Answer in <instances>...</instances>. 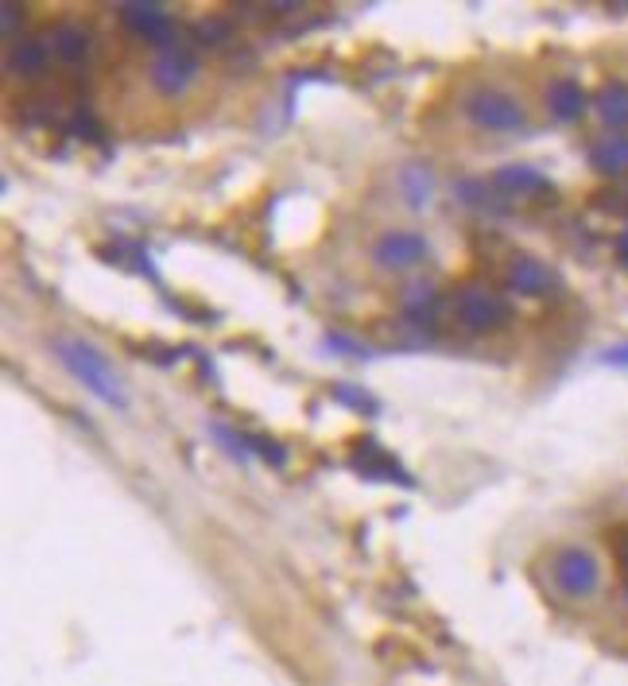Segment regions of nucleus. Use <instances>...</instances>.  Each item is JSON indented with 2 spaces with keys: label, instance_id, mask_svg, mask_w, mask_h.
Returning a JSON list of instances; mask_svg holds the SVG:
<instances>
[{
  "label": "nucleus",
  "instance_id": "13",
  "mask_svg": "<svg viewBox=\"0 0 628 686\" xmlns=\"http://www.w3.org/2000/svg\"><path fill=\"white\" fill-rule=\"evenodd\" d=\"M51 48H54V55H59L62 63H82V59L90 55L93 40H90V32H85L82 24H59L51 32Z\"/></svg>",
  "mask_w": 628,
  "mask_h": 686
},
{
  "label": "nucleus",
  "instance_id": "11",
  "mask_svg": "<svg viewBox=\"0 0 628 686\" xmlns=\"http://www.w3.org/2000/svg\"><path fill=\"white\" fill-rule=\"evenodd\" d=\"M589 164L601 175H620L628 172V136L625 133H609L605 141H597L589 148Z\"/></svg>",
  "mask_w": 628,
  "mask_h": 686
},
{
  "label": "nucleus",
  "instance_id": "6",
  "mask_svg": "<svg viewBox=\"0 0 628 686\" xmlns=\"http://www.w3.org/2000/svg\"><path fill=\"white\" fill-rule=\"evenodd\" d=\"M198 79V59L191 55L186 48H167V51H159L155 55V63H152V86L159 90V94H167V97H175V94H183L191 82Z\"/></svg>",
  "mask_w": 628,
  "mask_h": 686
},
{
  "label": "nucleus",
  "instance_id": "12",
  "mask_svg": "<svg viewBox=\"0 0 628 686\" xmlns=\"http://www.w3.org/2000/svg\"><path fill=\"white\" fill-rule=\"evenodd\" d=\"M493 187L501 190V195H539V190H547V179H543L535 167H501V172L493 175Z\"/></svg>",
  "mask_w": 628,
  "mask_h": 686
},
{
  "label": "nucleus",
  "instance_id": "19",
  "mask_svg": "<svg viewBox=\"0 0 628 686\" xmlns=\"http://www.w3.org/2000/svg\"><path fill=\"white\" fill-rule=\"evenodd\" d=\"M605 361H609V365L628 368V342H620V345H612V350H605Z\"/></svg>",
  "mask_w": 628,
  "mask_h": 686
},
{
  "label": "nucleus",
  "instance_id": "16",
  "mask_svg": "<svg viewBox=\"0 0 628 686\" xmlns=\"http://www.w3.org/2000/svg\"><path fill=\"white\" fill-rule=\"evenodd\" d=\"M403 183H408L411 190V202H426V195H431V175L423 172V167H408V175H403Z\"/></svg>",
  "mask_w": 628,
  "mask_h": 686
},
{
  "label": "nucleus",
  "instance_id": "10",
  "mask_svg": "<svg viewBox=\"0 0 628 686\" xmlns=\"http://www.w3.org/2000/svg\"><path fill=\"white\" fill-rule=\"evenodd\" d=\"M547 110L555 113L558 121H578L581 113H586V90H581L574 79L550 82V90H547Z\"/></svg>",
  "mask_w": 628,
  "mask_h": 686
},
{
  "label": "nucleus",
  "instance_id": "1",
  "mask_svg": "<svg viewBox=\"0 0 628 686\" xmlns=\"http://www.w3.org/2000/svg\"><path fill=\"white\" fill-rule=\"evenodd\" d=\"M54 353H59V361L70 368V376H74V381H82V388H90L93 396L101 399V404H109V407H124V404H128V396H124L116 373L109 368V361L101 357L93 345L74 342V337H62V342H54Z\"/></svg>",
  "mask_w": 628,
  "mask_h": 686
},
{
  "label": "nucleus",
  "instance_id": "15",
  "mask_svg": "<svg viewBox=\"0 0 628 686\" xmlns=\"http://www.w3.org/2000/svg\"><path fill=\"white\" fill-rule=\"evenodd\" d=\"M353 466L361 469V474L392 477V481H403V485H411V477L403 474V469L395 466V461H388L384 454H380V450H377V446H372V443H364V446H361V454H357V458H353Z\"/></svg>",
  "mask_w": 628,
  "mask_h": 686
},
{
  "label": "nucleus",
  "instance_id": "2",
  "mask_svg": "<svg viewBox=\"0 0 628 686\" xmlns=\"http://www.w3.org/2000/svg\"><path fill=\"white\" fill-rule=\"evenodd\" d=\"M454 319L470 334H493V330H504L512 322V306L504 295L473 283V288H462L454 295Z\"/></svg>",
  "mask_w": 628,
  "mask_h": 686
},
{
  "label": "nucleus",
  "instance_id": "21",
  "mask_svg": "<svg viewBox=\"0 0 628 686\" xmlns=\"http://www.w3.org/2000/svg\"><path fill=\"white\" fill-rule=\"evenodd\" d=\"M620 559H625V567H628V539H625V547H620Z\"/></svg>",
  "mask_w": 628,
  "mask_h": 686
},
{
  "label": "nucleus",
  "instance_id": "3",
  "mask_svg": "<svg viewBox=\"0 0 628 686\" xmlns=\"http://www.w3.org/2000/svg\"><path fill=\"white\" fill-rule=\"evenodd\" d=\"M465 117L477 128L488 133H519L527 125V113L516 97L501 94V90H470L465 94Z\"/></svg>",
  "mask_w": 628,
  "mask_h": 686
},
{
  "label": "nucleus",
  "instance_id": "7",
  "mask_svg": "<svg viewBox=\"0 0 628 686\" xmlns=\"http://www.w3.org/2000/svg\"><path fill=\"white\" fill-rule=\"evenodd\" d=\"M426 257V241L419 233H408V229H395V233H384L377 245H372V260L388 272H403V268H415L419 260Z\"/></svg>",
  "mask_w": 628,
  "mask_h": 686
},
{
  "label": "nucleus",
  "instance_id": "4",
  "mask_svg": "<svg viewBox=\"0 0 628 686\" xmlns=\"http://www.w3.org/2000/svg\"><path fill=\"white\" fill-rule=\"evenodd\" d=\"M550 578H555V590L570 601H581L601 585V567L589 551L581 547H563V551L550 559Z\"/></svg>",
  "mask_w": 628,
  "mask_h": 686
},
{
  "label": "nucleus",
  "instance_id": "8",
  "mask_svg": "<svg viewBox=\"0 0 628 686\" xmlns=\"http://www.w3.org/2000/svg\"><path fill=\"white\" fill-rule=\"evenodd\" d=\"M121 24L128 28L132 35H140V40L155 43V48H163V51L175 48V43H171V20L159 4H121Z\"/></svg>",
  "mask_w": 628,
  "mask_h": 686
},
{
  "label": "nucleus",
  "instance_id": "14",
  "mask_svg": "<svg viewBox=\"0 0 628 686\" xmlns=\"http://www.w3.org/2000/svg\"><path fill=\"white\" fill-rule=\"evenodd\" d=\"M594 105H597V117H601L609 128L628 125V86L625 82H609V86H601V94L594 97Z\"/></svg>",
  "mask_w": 628,
  "mask_h": 686
},
{
  "label": "nucleus",
  "instance_id": "5",
  "mask_svg": "<svg viewBox=\"0 0 628 686\" xmlns=\"http://www.w3.org/2000/svg\"><path fill=\"white\" fill-rule=\"evenodd\" d=\"M504 288L516 291V295H524V299H547V295H558L563 280H558L543 260L512 257V264L504 268Z\"/></svg>",
  "mask_w": 628,
  "mask_h": 686
},
{
  "label": "nucleus",
  "instance_id": "18",
  "mask_svg": "<svg viewBox=\"0 0 628 686\" xmlns=\"http://www.w3.org/2000/svg\"><path fill=\"white\" fill-rule=\"evenodd\" d=\"M16 24H20V4H12V0H8V4H4V35L12 43H16Z\"/></svg>",
  "mask_w": 628,
  "mask_h": 686
},
{
  "label": "nucleus",
  "instance_id": "9",
  "mask_svg": "<svg viewBox=\"0 0 628 686\" xmlns=\"http://www.w3.org/2000/svg\"><path fill=\"white\" fill-rule=\"evenodd\" d=\"M4 63L16 79H39V74L47 71V63H51V51H47V43L35 40V35H23V40H16L12 48H8Z\"/></svg>",
  "mask_w": 628,
  "mask_h": 686
},
{
  "label": "nucleus",
  "instance_id": "20",
  "mask_svg": "<svg viewBox=\"0 0 628 686\" xmlns=\"http://www.w3.org/2000/svg\"><path fill=\"white\" fill-rule=\"evenodd\" d=\"M617 257H620V264L628 268V233H620V237H617Z\"/></svg>",
  "mask_w": 628,
  "mask_h": 686
},
{
  "label": "nucleus",
  "instance_id": "17",
  "mask_svg": "<svg viewBox=\"0 0 628 686\" xmlns=\"http://www.w3.org/2000/svg\"><path fill=\"white\" fill-rule=\"evenodd\" d=\"M194 32L202 35V43H222L225 35H229V24H225V20H217V17H209V20H198V24H194Z\"/></svg>",
  "mask_w": 628,
  "mask_h": 686
}]
</instances>
